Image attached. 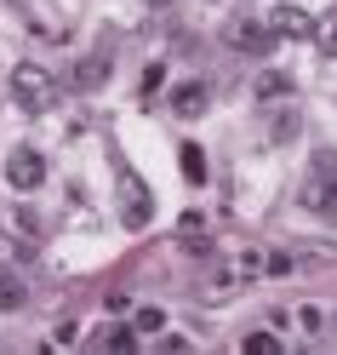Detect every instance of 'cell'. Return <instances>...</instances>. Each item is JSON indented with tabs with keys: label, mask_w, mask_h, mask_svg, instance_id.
I'll use <instances>...</instances> for the list:
<instances>
[{
	"label": "cell",
	"mask_w": 337,
	"mask_h": 355,
	"mask_svg": "<svg viewBox=\"0 0 337 355\" xmlns=\"http://www.w3.org/2000/svg\"><path fill=\"white\" fill-rule=\"evenodd\" d=\"M69 80L80 86V92H92V86H103V80H109V52H92V58H80Z\"/></svg>",
	"instance_id": "ba28073f"
},
{
	"label": "cell",
	"mask_w": 337,
	"mask_h": 355,
	"mask_svg": "<svg viewBox=\"0 0 337 355\" xmlns=\"http://www.w3.org/2000/svg\"><path fill=\"white\" fill-rule=\"evenodd\" d=\"M275 24H268V17H263V24H257V17H235V24H229V46L235 52H252V58H263V52H275Z\"/></svg>",
	"instance_id": "5b68a950"
},
{
	"label": "cell",
	"mask_w": 337,
	"mask_h": 355,
	"mask_svg": "<svg viewBox=\"0 0 337 355\" xmlns=\"http://www.w3.org/2000/svg\"><path fill=\"white\" fill-rule=\"evenodd\" d=\"M286 92H291V75H280V69H268L257 80V98H286Z\"/></svg>",
	"instance_id": "4fadbf2b"
},
{
	"label": "cell",
	"mask_w": 337,
	"mask_h": 355,
	"mask_svg": "<svg viewBox=\"0 0 337 355\" xmlns=\"http://www.w3.org/2000/svg\"><path fill=\"white\" fill-rule=\"evenodd\" d=\"M314 46H320L326 58H337V12H326V17H314Z\"/></svg>",
	"instance_id": "8fae6325"
},
{
	"label": "cell",
	"mask_w": 337,
	"mask_h": 355,
	"mask_svg": "<svg viewBox=\"0 0 337 355\" xmlns=\"http://www.w3.org/2000/svg\"><path fill=\"white\" fill-rule=\"evenodd\" d=\"M17 304H24V286H17L6 270H0V309H17Z\"/></svg>",
	"instance_id": "5bb4252c"
},
{
	"label": "cell",
	"mask_w": 337,
	"mask_h": 355,
	"mask_svg": "<svg viewBox=\"0 0 337 355\" xmlns=\"http://www.w3.org/2000/svg\"><path fill=\"white\" fill-rule=\"evenodd\" d=\"M138 338H143L138 327H103L98 332V349H120L126 355V349H138Z\"/></svg>",
	"instance_id": "9c48e42d"
},
{
	"label": "cell",
	"mask_w": 337,
	"mask_h": 355,
	"mask_svg": "<svg viewBox=\"0 0 337 355\" xmlns=\"http://www.w3.org/2000/svg\"><path fill=\"white\" fill-rule=\"evenodd\" d=\"M177 161H183L189 184H206V155H200V144H183V149H177Z\"/></svg>",
	"instance_id": "30bf717a"
},
{
	"label": "cell",
	"mask_w": 337,
	"mask_h": 355,
	"mask_svg": "<svg viewBox=\"0 0 337 355\" xmlns=\"http://www.w3.org/2000/svg\"><path fill=\"white\" fill-rule=\"evenodd\" d=\"M268 24H275L280 40H309L314 35V17L303 6H275V12H268Z\"/></svg>",
	"instance_id": "8992f818"
},
{
	"label": "cell",
	"mask_w": 337,
	"mask_h": 355,
	"mask_svg": "<svg viewBox=\"0 0 337 355\" xmlns=\"http://www.w3.org/2000/svg\"><path fill=\"white\" fill-rule=\"evenodd\" d=\"M298 321H303V332H320V309L303 304V309H298Z\"/></svg>",
	"instance_id": "2e32d148"
},
{
	"label": "cell",
	"mask_w": 337,
	"mask_h": 355,
	"mask_svg": "<svg viewBox=\"0 0 337 355\" xmlns=\"http://www.w3.org/2000/svg\"><path fill=\"white\" fill-rule=\"evenodd\" d=\"M206 103H212V92H206V86H200V80H183V86H177V92H172V109H177V115H206Z\"/></svg>",
	"instance_id": "52a82bcc"
},
{
	"label": "cell",
	"mask_w": 337,
	"mask_h": 355,
	"mask_svg": "<svg viewBox=\"0 0 337 355\" xmlns=\"http://www.w3.org/2000/svg\"><path fill=\"white\" fill-rule=\"evenodd\" d=\"M12 263V235H0V270Z\"/></svg>",
	"instance_id": "e0dca14e"
},
{
	"label": "cell",
	"mask_w": 337,
	"mask_h": 355,
	"mask_svg": "<svg viewBox=\"0 0 337 355\" xmlns=\"http://www.w3.org/2000/svg\"><path fill=\"white\" fill-rule=\"evenodd\" d=\"M120 218H126V230H149V218H154V195L143 189V178L120 166Z\"/></svg>",
	"instance_id": "3957f363"
},
{
	"label": "cell",
	"mask_w": 337,
	"mask_h": 355,
	"mask_svg": "<svg viewBox=\"0 0 337 355\" xmlns=\"http://www.w3.org/2000/svg\"><path fill=\"white\" fill-rule=\"evenodd\" d=\"M6 184L12 189H40V184H46V155L29 149V144H17L6 155Z\"/></svg>",
	"instance_id": "277c9868"
},
{
	"label": "cell",
	"mask_w": 337,
	"mask_h": 355,
	"mask_svg": "<svg viewBox=\"0 0 337 355\" xmlns=\"http://www.w3.org/2000/svg\"><path fill=\"white\" fill-rule=\"evenodd\" d=\"M12 98H17V109H29V115H46L57 103V80L40 69V63H17L12 69Z\"/></svg>",
	"instance_id": "6da1fadb"
},
{
	"label": "cell",
	"mask_w": 337,
	"mask_h": 355,
	"mask_svg": "<svg viewBox=\"0 0 337 355\" xmlns=\"http://www.w3.org/2000/svg\"><path fill=\"white\" fill-rule=\"evenodd\" d=\"M303 207L320 212V218H337V149L314 155V172H309V184H303Z\"/></svg>",
	"instance_id": "7a4b0ae2"
},
{
	"label": "cell",
	"mask_w": 337,
	"mask_h": 355,
	"mask_svg": "<svg viewBox=\"0 0 337 355\" xmlns=\"http://www.w3.org/2000/svg\"><path fill=\"white\" fill-rule=\"evenodd\" d=\"M138 332H161L166 327V309H138V321H131Z\"/></svg>",
	"instance_id": "9a60e30c"
},
{
	"label": "cell",
	"mask_w": 337,
	"mask_h": 355,
	"mask_svg": "<svg viewBox=\"0 0 337 355\" xmlns=\"http://www.w3.org/2000/svg\"><path fill=\"white\" fill-rule=\"evenodd\" d=\"M240 349H246V355H280V338H275V332H246Z\"/></svg>",
	"instance_id": "7c38bea8"
}]
</instances>
